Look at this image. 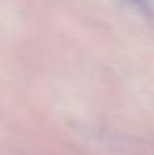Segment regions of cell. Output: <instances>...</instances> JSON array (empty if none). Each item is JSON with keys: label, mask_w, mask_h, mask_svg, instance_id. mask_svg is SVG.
Masks as SVG:
<instances>
[{"label": "cell", "mask_w": 154, "mask_h": 155, "mask_svg": "<svg viewBox=\"0 0 154 155\" xmlns=\"http://www.w3.org/2000/svg\"><path fill=\"white\" fill-rule=\"evenodd\" d=\"M132 3H135L136 5H141V7H143L145 5V0H131Z\"/></svg>", "instance_id": "cell-1"}]
</instances>
